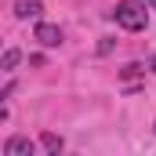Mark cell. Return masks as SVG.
Here are the masks:
<instances>
[{
  "instance_id": "1",
  "label": "cell",
  "mask_w": 156,
  "mask_h": 156,
  "mask_svg": "<svg viewBox=\"0 0 156 156\" xmlns=\"http://www.w3.org/2000/svg\"><path fill=\"white\" fill-rule=\"evenodd\" d=\"M113 18H116V26H123L127 33H138L149 22V4H142V0H120L116 7H113Z\"/></svg>"
},
{
  "instance_id": "2",
  "label": "cell",
  "mask_w": 156,
  "mask_h": 156,
  "mask_svg": "<svg viewBox=\"0 0 156 156\" xmlns=\"http://www.w3.org/2000/svg\"><path fill=\"white\" fill-rule=\"evenodd\" d=\"M33 37H37L44 47H62V40H66V37H62V29H58V26H51V22H40Z\"/></svg>"
},
{
  "instance_id": "3",
  "label": "cell",
  "mask_w": 156,
  "mask_h": 156,
  "mask_svg": "<svg viewBox=\"0 0 156 156\" xmlns=\"http://www.w3.org/2000/svg\"><path fill=\"white\" fill-rule=\"evenodd\" d=\"M33 142L29 138H22V134H15V138H7L4 142V156H33Z\"/></svg>"
},
{
  "instance_id": "4",
  "label": "cell",
  "mask_w": 156,
  "mask_h": 156,
  "mask_svg": "<svg viewBox=\"0 0 156 156\" xmlns=\"http://www.w3.org/2000/svg\"><path fill=\"white\" fill-rule=\"evenodd\" d=\"M40 11H44L40 0H18V4H15V18H37Z\"/></svg>"
},
{
  "instance_id": "5",
  "label": "cell",
  "mask_w": 156,
  "mask_h": 156,
  "mask_svg": "<svg viewBox=\"0 0 156 156\" xmlns=\"http://www.w3.org/2000/svg\"><path fill=\"white\" fill-rule=\"evenodd\" d=\"M40 145H44V153H62V149H66V142H62V134H55V131H44V134H40Z\"/></svg>"
},
{
  "instance_id": "6",
  "label": "cell",
  "mask_w": 156,
  "mask_h": 156,
  "mask_svg": "<svg viewBox=\"0 0 156 156\" xmlns=\"http://www.w3.org/2000/svg\"><path fill=\"white\" fill-rule=\"evenodd\" d=\"M18 62H22V51H15V47H7V51H4V58H0V69H4V73H11V69H15Z\"/></svg>"
},
{
  "instance_id": "7",
  "label": "cell",
  "mask_w": 156,
  "mask_h": 156,
  "mask_svg": "<svg viewBox=\"0 0 156 156\" xmlns=\"http://www.w3.org/2000/svg\"><path fill=\"white\" fill-rule=\"evenodd\" d=\"M145 4H149V7H153V11H156V0H145Z\"/></svg>"
},
{
  "instance_id": "8",
  "label": "cell",
  "mask_w": 156,
  "mask_h": 156,
  "mask_svg": "<svg viewBox=\"0 0 156 156\" xmlns=\"http://www.w3.org/2000/svg\"><path fill=\"white\" fill-rule=\"evenodd\" d=\"M153 131H156V123H153Z\"/></svg>"
}]
</instances>
